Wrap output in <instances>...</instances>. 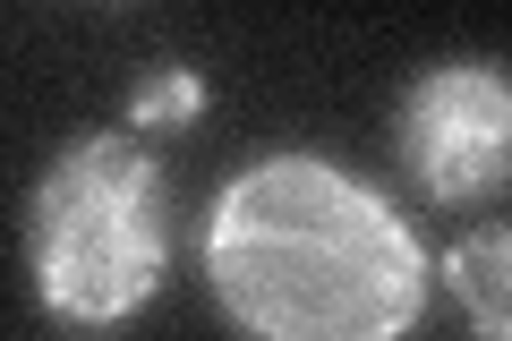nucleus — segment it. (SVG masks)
Returning a JSON list of instances; mask_svg holds the SVG:
<instances>
[{
	"mask_svg": "<svg viewBox=\"0 0 512 341\" xmlns=\"http://www.w3.org/2000/svg\"><path fill=\"white\" fill-rule=\"evenodd\" d=\"M402 154L436 205H461L512 162V86L487 60H444L402 94Z\"/></svg>",
	"mask_w": 512,
	"mask_h": 341,
	"instance_id": "3",
	"label": "nucleus"
},
{
	"mask_svg": "<svg viewBox=\"0 0 512 341\" xmlns=\"http://www.w3.org/2000/svg\"><path fill=\"white\" fill-rule=\"evenodd\" d=\"M197 111H205V77L197 69H154L128 94V120L137 128H180V120H197Z\"/></svg>",
	"mask_w": 512,
	"mask_h": 341,
	"instance_id": "5",
	"label": "nucleus"
},
{
	"mask_svg": "<svg viewBox=\"0 0 512 341\" xmlns=\"http://www.w3.org/2000/svg\"><path fill=\"white\" fill-rule=\"evenodd\" d=\"M205 273L222 316L274 341H384L427 307L410 222L316 154H274L222 188Z\"/></svg>",
	"mask_w": 512,
	"mask_h": 341,
	"instance_id": "1",
	"label": "nucleus"
},
{
	"mask_svg": "<svg viewBox=\"0 0 512 341\" xmlns=\"http://www.w3.org/2000/svg\"><path fill=\"white\" fill-rule=\"evenodd\" d=\"M163 171L137 137H77L26 205L35 299L60 324H120L163 282Z\"/></svg>",
	"mask_w": 512,
	"mask_h": 341,
	"instance_id": "2",
	"label": "nucleus"
},
{
	"mask_svg": "<svg viewBox=\"0 0 512 341\" xmlns=\"http://www.w3.org/2000/svg\"><path fill=\"white\" fill-rule=\"evenodd\" d=\"M504 256H512V239L504 231H487V239H461L453 248V290H461V307L478 316V333H512V307H504Z\"/></svg>",
	"mask_w": 512,
	"mask_h": 341,
	"instance_id": "4",
	"label": "nucleus"
}]
</instances>
